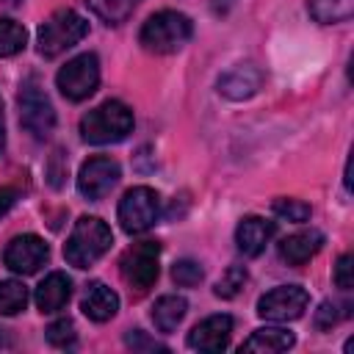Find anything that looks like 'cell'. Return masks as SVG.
Returning a JSON list of instances; mask_svg holds the SVG:
<instances>
[{"label": "cell", "instance_id": "cell-1", "mask_svg": "<svg viewBox=\"0 0 354 354\" xmlns=\"http://www.w3.org/2000/svg\"><path fill=\"white\" fill-rule=\"evenodd\" d=\"M113 243V235H111V227L97 218V216H80L72 227V235L64 246V257L69 266L75 268H88L94 266Z\"/></svg>", "mask_w": 354, "mask_h": 354}, {"label": "cell", "instance_id": "cell-2", "mask_svg": "<svg viewBox=\"0 0 354 354\" xmlns=\"http://www.w3.org/2000/svg\"><path fill=\"white\" fill-rule=\"evenodd\" d=\"M133 130V111L119 100H105L80 119V136L88 144H116Z\"/></svg>", "mask_w": 354, "mask_h": 354}, {"label": "cell", "instance_id": "cell-3", "mask_svg": "<svg viewBox=\"0 0 354 354\" xmlns=\"http://www.w3.org/2000/svg\"><path fill=\"white\" fill-rule=\"evenodd\" d=\"M194 33V25L185 14L180 11H158L152 14L141 33H138V41L147 53H158V55H166V53H177Z\"/></svg>", "mask_w": 354, "mask_h": 354}, {"label": "cell", "instance_id": "cell-4", "mask_svg": "<svg viewBox=\"0 0 354 354\" xmlns=\"http://www.w3.org/2000/svg\"><path fill=\"white\" fill-rule=\"evenodd\" d=\"M88 33V22L72 11V8H58L53 11L41 25H39V33H36V44H39V53L44 58H55L61 55L64 50L75 47L83 36Z\"/></svg>", "mask_w": 354, "mask_h": 354}, {"label": "cell", "instance_id": "cell-5", "mask_svg": "<svg viewBox=\"0 0 354 354\" xmlns=\"http://www.w3.org/2000/svg\"><path fill=\"white\" fill-rule=\"evenodd\" d=\"M58 91L72 100V102H80L86 97H91L97 91V83H100V61L94 53H83V55H75L72 61H66L61 69H58Z\"/></svg>", "mask_w": 354, "mask_h": 354}, {"label": "cell", "instance_id": "cell-6", "mask_svg": "<svg viewBox=\"0 0 354 354\" xmlns=\"http://www.w3.org/2000/svg\"><path fill=\"white\" fill-rule=\"evenodd\" d=\"M158 216H160V196L147 185L130 188L119 202V224L130 235L147 232L158 221Z\"/></svg>", "mask_w": 354, "mask_h": 354}, {"label": "cell", "instance_id": "cell-7", "mask_svg": "<svg viewBox=\"0 0 354 354\" xmlns=\"http://www.w3.org/2000/svg\"><path fill=\"white\" fill-rule=\"evenodd\" d=\"M122 277L136 290H147L155 285L160 274V243L158 241H138L122 254Z\"/></svg>", "mask_w": 354, "mask_h": 354}, {"label": "cell", "instance_id": "cell-8", "mask_svg": "<svg viewBox=\"0 0 354 354\" xmlns=\"http://www.w3.org/2000/svg\"><path fill=\"white\" fill-rule=\"evenodd\" d=\"M310 293L301 285H279L257 299V315L266 321H296L304 315Z\"/></svg>", "mask_w": 354, "mask_h": 354}, {"label": "cell", "instance_id": "cell-9", "mask_svg": "<svg viewBox=\"0 0 354 354\" xmlns=\"http://www.w3.org/2000/svg\"><path fill=\"white\" fill-rule=\"evenodd\" d=\"M19 122L33 138H47L55 127V111L47 94L36 83H25L19 91Z\"/></svg>", "mask_w": 354, "mask_h": 354}, {"label": "cell", "instance_id": "cell-10", "mask_svg": "<svg viewBox=\"0 0 354 354\" xmlns=\"http://www.w3.org/2000/svg\"><path fill=\"white\" fill-rule=\"evenodd\" d=\"M119 177H122V169H119V163H116L113 158H108V155H94V158H88V160L80 166V171H77V191H80L86 199L97 202V199L108 196V194L116 188Z\"/></svg>", "mask_w": 354, "mask_h": 354}, {"label": "cell", "instance_id": "cell-11", "mask_svg": "<svg viewBox=\"0 0 354 354\" xmlns=\"http://www.w3.org/2000/svg\"><path fill=\"white\" fill-rule=\"evenodd\" d=\"M47 257H50V249H47V243L39 238V235H17L8 246H6V252H3V263H6V268H11L14 274H36L44 263H47Z\"/></svg>", "mask_w": 354, "mask_h": 354}, {"label": "cell", "instance_id": "cell-12", "mask_svg": "<svg viewBox=\"0 0 354 354\" xmlns=\"http://www.w3.org/2000/svg\"><path fill=\"white\" fill-rule=\"evenodd\" d=\"M232 337V318L230 315H207L188 332V348L216 354L230 346Z\"/></svg>", "mask_w": 354, "mask_h": 354}, {"label": "cell", "instance_id": "cell-13", "mask_svg": "<svg viewBox=\"0 0 354 354\" xmlns=\"http://www.w3.org/2000/svg\"><path fill=\"white\" fill-rule=\"evenodd\" d=\"M274 232H277V224L274 221H268L263 216H246L235 227V243H238V249L246 257H257L268 246V241L274 238Z\"/></svg>", "mask_w": 354, "mask_h": 354}, {"label": "cell", "instance_id": "cell-14", "mask_svg": "<svg viewBox=\"0 0 354 354\" xmlns=\"http://www.w3.org/2000/svg\"><path fill=\"white\" fill-rule=\"evenodd\" d=\"M263 83V72L252 64H238L232 66L230 72H224L218 77V91L227 97V100H246L252 97Z\"/></svg>", "mask_w": 354, "mask_h": 354}, {"label": "cell", "instance_id": "cell-15", "mask_svg": "<svg viewBox=\"0 0 354 354\" xmlns=\"http://www.w3.org/2000/svg\"><path fill=\"white\" fill-rule=\"evenodd\" d=\"M324 232L318 230H301V232H293L288 235L282 243H279V257L288 263V266H304L310 257H315L324 246Z\"/></svg>", "mask_w": 354, "mask_h": 354}, {"label": "cell", "instance_id": "cell-16", "mask_svg": "<svg viewBox=\"0 0 354 354\" xmlns=\"http://www.w3.org/2000/svg\"><path fill=\"white\" fill-rule=\"evenodd\" d=\"M69 296H72V279L64 271H53L36 288V307L41 313H58L61 307H66Z\"/></svg>", "mask_w": 354, "mask_h": 354}, {"label": "cell", "instance_id": "cell-17", "mask_svg": "<svg viewBox=\"0 0 354 354\" xmlns=\"http://www.w3.org/2000/svg\"><path fill=\"white\" fill-rule=\"evenodd\" d=\"M80 310H83L86 318L102 324V321H108V318L116 315V310H119V296H116L105 282H91V285L86 288L83 299H80Z\"/></svg>", "mask_w": 354, "mask_h": 354}, {"label": "cell", "instance_id": "cell-18", "mask_svg": "<svg viewBox=\"0 0 354 354\" xmlns=\"http://www.w3.org/2000/svg\"><path fill=\"white\" fill-rule=\"evenodd\" d=\"M293 343H296L293 332L279 329V326H266V329H254V332H252V335L243 340L241 351H263V354H277V351H288Z\"/></svg>", "mask_w": 354, "mask_h": 354}, {"label": "cell", "instance_id": "cell-19", "mask_svg": "<svg viewBox=\"0 0 354 354\" xmlns=\"http://www.w3.org/2000/svg\"><path fill=\"white\" fill-rule=\"evenodd\" d=\"M185 313H188V301L183 296L169 293V296H160L152 304V324H155L158 332L169 335V332H174L180 326V321L185 318Z\"/></svg>", "mask_w": 354, "mask_h": 354}, {"label": "cell", "instance_id": "cell-20", "mask_svg": "<svg viewBox=\"0 0 354 354\" xmlns=\"http://www.w3.org/2000/svg\"><path fill=\"white\" fill-rule=\"evenodd\" d=\"M310 17L321 25H335V22H346L354 14V0H310L307 3Z\"/></svg>", "mask_w": 354, "mask_h": 354}, {"label": "cell", "instance_id": "cell-21", "mask_svg": "<svg viewBox=\"0 0 354 354\" xmlns=\"http://www.w3.org/2000/svg\"><path fill=\"white\" fill-rule=\"evenodd\" d=\"M86 3H88L91 11H94L102 22H108V25L124 22V19L133 14V8L138 6V0H86Z\"/></svg>", "mask_w": 354, "mask_h": 354}, {"label": "cell", "instance_id": "cell-22", "mask_svg": "<svg viewBox=\"0 0 354 354\" xmlns=\"http://www.w3.org/2000/svg\"><path fill=\"white\" fill-rule=\"evenodd\" d=\"M28 304V288L17 279L0 282V315H17Z\"/></svg>", "mask_w": 354, "mask_h": 354}, {"label": "cell", "instance_id": "cell-23", "mask_svg": "<svg viewBox=\"0 0 354 354\" xmlns=\"http://www.w3.org/2000/svg\"><path fill=\"white\" fill-rule=\"evenodd\" d=\"M28 41V33L19 22L14 19H0V58H8V55H17Z\"/></svg>", "mask_w": 354, "mask_h": 354}, {"label": "cell", "instance_id": "cell-24", "mask_svg": "<svg viewBox=\"0 0 354 354\" xmlns=\"http://www.w3.org/2000/svg\"><path fill=\"white\" fill-rule=\"evenodd\" d=\"M243 282H246V268L243 266H230L221 274V279L216 282L213 293L221 296V299H232V296H238V290L243 288Z\"/></svg>", "mask_w": 354, "mask_h": 354}, {"label": "cell", "instance_id": "cell-25", "mask_svg": "<svg viewBox=\"0 0 354 354\" xmlns=\"http://www.w3.org/2000/svg\"><path fill=\"white\" fill-rule=\"evenodd\" d=\"M47 340H50L53 346H58V348L75 346V340H77L75 321H72V318H58V321H53V324L47 326Z\"/></svg>", "mask_w": 354, "mask_h": 354}, {"label": "cell", "instance_id": "cell-26", "mask_svg": "<svg viewBox=\"0 0 354 354\" xmlns=\"http://www.w3.org/2000/svg\"><path fill=\"white\" fill-rule=\"evenodd\" d=\"M274 213L279 218H288V221H307L310 218V205L301 202V199H290V196H282L274 202Z\"/></svg>", "mask_w": 354, "mask_h": 354}, {"label": "cell", "instance_id": "cell-27", "mask_svg": "<svg viewBox=\"0 0 354 354\" xmlns=\"http://www.w3.org/2000/svg\"><path fill=\"white\" fill-rule=\"evenodd\" d=\"M202 277H205V271H202V266L194 263V260H177L174 268H171V279H174L177 285H183V288L199 285Z\"/></svg>", "mask_w": 354, "mask_h": 354}, {"label": "cell", "instance_id": "cell-28", "mask_svg": "<svg viewBox=\"0 0 354 354\" xmlns=\"http://www.w3.org/2000/svg\"><path fill=\"white\" fill-rule=\"evenodd\" d=\"M335 285L340 290H351L354 288V257L351 254H343L335 266Z\"/></svg>", "mask_w": 354, "mask_h": 354}, {"label": "cell", "instance_id": "cell-29", "mask_svg": "<svg viewBox=\"0 0 354 354\" xmlns=\"http://www.w3.org/2000/svg\"><path fill=\"white\" fill-rule=\"evenodd\" d=\"M337 321H340V307H337V301H324V304L315 310V326H318V329H332Z\"/></svg>", "mask_w": 354, "mask_h": 354}, {"label": "cell", "instance_id": "cell-30", "mask_svg": "<svg viewBox=\"0 0 354 354\" xmlns=\"http://www.w3.org/2000/svg\"><path fill=\"white\" fill-rule=\"evenodd\" d=\"M124 340H127V346H130V348H149V351H166V346H160V343H155V340H147L141 329H133V332H130V335H127Z\"/></svg>", "mask_w": 354, "mask_h": 354}, {"label": "cell", "instance_id": "cell-31", "mask_svg": "<svg viewBox=\"0 0 354 354\" xmlns=\"http://www.w3.org/2000/svg\"><path fill=\"white\" fill-rule=\"evenodd\" d=\"M14 202H17V191L14 188H0V218L14 207Z\"/></svg>", "mask_w": 354, "mask_h": 354}, {"label": "cell", "instance_id": "cell-32", "mask_svg": "<svg viewBox=\"0 0 354 354\" xmlns=\"http://www.w3.org/2000/svg\"><path fill=\"white\" fill-rule=\"evenodd\" d=\"M6 147V116H3V100H0V152Z\"/></svg>", "mask_w": 354, "mask_h": 354}, {"label": "cell", "instance_id": "cell-33", "mask_svg": "<svg viewBox=\"0 0 354 354\" xmlns=\"http://www.w3.org/2000/svg\"><path fill=\"white\" fill-rule=\"evenodd\" d=\"M6 3H8V6H17V3H19V0H6Z\"/></svg>", "mask_w": 354, "mask_h": 354}]
</instances>
